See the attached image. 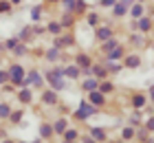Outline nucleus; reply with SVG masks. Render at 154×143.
Listing matches in <instances>:
<instances>
[{
	"label": "nucleus",
	"instance_id": "nucleus-1",
	"mask_svg": "<svg viewBox=\"0 0 154 143\" xmlns=\"http://www.w3.org/2000/svg\"><path fill=\"white\" fill-rule=\"evenodd\" d=\"M46 82L51 84V88L55 92L64 90L66 84H64V68H53V70H46Z\"/></svg>",
	"mask_w": 154,
	"mask_h": 143
},
{
	"label": "nucleus",
	"instance_id": "nucleus-2",
	"mask_svg": "<svg viewBox=\"0 0 154 143\" xmlns=\"http://www.w3.org/2000/svg\"><path fill=\"white\" fill-rule=\"evenodd\" d=\"M97 112H99V108H97V106H93V104L86 99V101H82L79 108L73 112V117H75L77 121H86L88 117H93V114H97Z\"/></svg>",
	"mask_w": 154,
	"mask_h": 143
},
{
	"label": "nucleus",
	"instance_id": "nucleus-3",
	"mask_svg": "<svg viewBox=\"0 0 154 143\" xmlns=\"http://www.w3.org/2000/svg\"><path fill=\"white\" fill-rule=\"evenodd\" d=\"M7 70H9V82H11L13 86H22L26 73H24V68L20 66V64H11V66L7 68Z\"/></svg>",
	"mask_w": 154,
	"mask_h": 143
},
{
	"label": "nucleus",
	"instance_id": "nucleus-4",
	"mask_svg": "<svg viewBox=\"0 0 154 143\" xmlns=\"http://www.w3.org/2000/svg\"><path fill=\"white\" fill-rule=\"evenodd\" d=\"M75 64L82 68V75H90V66H93V60H90L88 53H77L75 55Z\"/></svg>",
	"mask_w": 154,
	"mask_h": 143
},
{
	"label": "nucleus",
	"instance_id": "nucleus-5",
	"mask_svg": "<svg viewBox=\"0 0 154 143\" xmlns=\"http://www.w3.org/2000/svg\"><path fill=\"white\" fill-rule=\"evenodd\" d=\"M134 2H137V0H117L115 7H112V16H115L117 20H119V18H123L125 13H128V9H130V7L134 5Z\"/></svg>",
	"mask_w": 154,
	"mask_h": 143
},
{
	"label": "nucleus",
	"instance_id": "nucleus-6",
	"mask_svg": "<svg viewBox=\"0 0 154 143\" xmlns=\"http://www.w3.org/2000/svg\"><path fill=\"white\" fill-rule=\"evenodd\" d=\"M95 35H97V40H99V44H101V42H106V40L112 38L115 31H112V26H110V24H99L95 29Z\"/></svg>",
	"mask_w": 154,
	"mask_h": 143
},
{
	"label": "nucleus",
	"instance_id": "nucleus-7",
	"mask_svg": "<svg viewBox=\"0 0 154 143\" xmlns=\"http://www.w3.org/2000/svg\"><path fill=\"white\" fill-rule=\"evenodd\" d=\"M121 64H123V68H139L141 66V55L139 53H125Z\"/></svg>",
	"mask_w": 154,
	"mask_h": 143
},
{
	"label": "nucleus",
	"instance_id": "nucleus-8",
	"mask_svg": "<svg viewBox=\"0 0 154 143\" xmlns=\"http://www.w3.org/2000/svg\"><path fill=\"white\" fill-rule=\"evenodd\" d=\"M75 44V38L71 33H64V35H55V48H60V51H64V48L73 46Z\"/></svg>",
	"mask_w": 154,
	"mask_h": 143
},
{
	"label": "nucleus",
	"instance_id": "nucleus-9",
	"mask_svg": "<svg viewBox=\"0 0 154 143\" xmlns=\"http://www.w3.org/2000/svg\"><path fill=\"white\" fill-rule=\"evenodd\" d=\"M44 82H42V75L38 73V70H29V73L24 75V82H22V86H38V88Z\"/></svg>",
	"mask_w": 154,
	"mask_h": 143
},
{
	"label": "nucleus",
	"instance_id": "nucleus-10",
	"mask_svg": "<svg viewBox=\"0 0 154 143\" xmlns=\"http://www.w3.org/2000/svg\"><path fill=\"white\" fill-rule=\"evenodd\" d=\"M42 104H44V106H57V104H60V99H57V92H55L53 88H46V90H42Z\"/></svg>",
	"mask_w": 154,
	"mask_h": 143
},
{
	"label": "nucleus",
	"instance_id": "nucleus-11",
	"mask_svg": "<svg viewBox=\"0 0 154 143\" xmlns=\"http://www.w3.org/2000/svg\"><path fill=\"white\" fill-rule=\"evenodd\" d=\"M123 55H125V46L119 44V46H115L110 53H106V57H103V60H108V62H121Z\"/></svg>",
	"mask_w": 154,
	"mask_h": 143
},
{
	"label": "nucleus",
	"instance_id": "nucleus-12",
	"mask_svg": "<svg viewBox=\"0 0 154 143\" xmlns=\"http://www.w3.org/2000/svg\"><path fill=\"white\" fill-rule=\"evenodd\" d=\"M90 75H93L97 82H103L108 77V70H106L103 64H93V66H90Z\"/></svg>",
	"mask_w": 154,
	"mask_h": 143
},
{
	"label": "nucleus",
	"instance_id": "nucleus-13",
	"mask_svg": "<svg viewBox=\"0 0 154 143\" xmlns=\"http://www.w3.org/2000/svg\"><path fill=\"white\" fill-rule=\"evenodd\" d=\"M88 101L93 106H97V108H101V106H106V95L99 92V90H90L88 92Z\"/></svg>",
	"mask_w": 154,
	"mask_h": 143
},
{
	"label": "nucleus",
	"instance_id": "nucleus-14",
	"mask_svg": "<svg viewBox=\"0 0 154 143\" xmlns=\"http://www.w3.org/2000/svg\"><path fill=\"white\" fill-rule=\"evenodd\" d=\"M145 106H148V95H145V92H134V95H132V108L141 110Z\"/></svg>",
	"mask_w": 154,
	"mask_h": 143
},
{
	"label": "nucleus",
	"instance_id": "nucleus-15",
	"mask_svg": "<svg viewBox=\"0 0 154 143\" xmlns=\"http://www.w3.org/2000/svg\"><path fill=\"white\" fill-rule=\"evenodd\" d=\"M137 22H139V31H141V33H150L152 29H154V20L150 16H141Z\"/></svg>",
	"mask_w": 154,
	"mask_h": 143
},
{
	"label": "nucleus",
	"instance_id": "nucleus-16",
	"mask_svg": "<svg viewBox=\"0 0 154 143\" xmlns=\"http://www.w3.org/2000/svg\"><path fill=\"white\" fill-rule=\"evenodd\" d=\"M64 77H68V79H79V77H82V68L77 66V64L64 66Z\"/></svg>",
	"mask_w": 154,
	"mask_h": 143
},
{
	"label": "nucleus",
	"instance_id": "nucleus-17",
	"mask_svg": "<svg viewBox=\"0 0 154 143\" xmlns=\"http://www.w3.org/2000/svg\"><path fill=\"white\" fill-rule=\"evenodd\" d=\"M90 137H93L97 143H106L108 141V132L103 128H90Z\"/></svg>",
	"mask_w": 154,
	"mask_h": 143
},
{
	"label": "nucleus",
	"instance_id": "nucleus-18",
	"mask_svg": "<svg viewBox=\"0 0 154 143\" xmlns=\"http://www.w3.org/2000/svg\"><path fill=\"white\" fill-rule=\"evenodd\" d=\"M101 64L106 66L108 75H117V73H121V70H123V64L121 62H108V60H103Z\"/></svg>",
	"mask_w": 154,
	"mask_h": 143
},
{
	"label": "nucleus",
	"instance_id": "nucleus-19",
	"mask_svg": "<svg viewBox=\"0 0 154 143\" xmlns=\"http://www.w3.org/2000/svg\"><path fill=\"white\" fill-rule=\"evenodd\" d=\"M66 128H68V121H66V117L55 119V123H53V132L57 134V137H62V134L66 132Z\"/></svg>",
	"mask_w": 154,
	"mask_h": 143
},
{
	"label": "nucleus",
	"instance_id": "nucleus-20",
	"mask_svg": "<svg viewBox=\"0 0 154 143\" xmlns=\"http://www.w3.org/2000/svg\"><path fill=\"white\" fill-rule=\"evenodd\" d=\"M119 44H121V42H119V40L115 38V35H112V38H110V40L101 42V44H99V48H101V53H110V51H112L115 46H119Z\"/></svg>",
	"mask_w": 154,
	"mask_h": 143
},
{
	"label": "nucleus",
	"instance_id": "nucleus-21",
	"mask_svg": "<svg viewBox=\"0 0 154 143\" xmlns=\"http://www.w3.org/2000/svg\"><path fill=\"white\" fill-rule=\"evenodd\" d=\"M128 13L132 16V20H139L141 16H145V9H143V5H141V2H134V5H132L130 9H128Z\"/></svg>",
	"mask_w": 154,
	"mask_h": 143
},
{
	"label": "nucleus",
	"instance_id": "nucleus-22",
	"mask_svg": "<svg viewBox=\"0 0 154 143\" xmlns=\"http://www.w3.org/2000/svg\"><path fill=\"white\" fill-rule=\"evenodd\" d=\"M97 86H99V82H97L95 77H86V79L82 82V90L90 92V90H97Z\"/></svg>",
	"mask_w": 154,
	"mask_h": 143
},
{
	"label": "nucleus",
	"instance_id": "nucleus-23",
	"mask_svg": "<svg viewBox=\"0 0 154 143\" xmlns=\"http://www.w3.org/2000/svg\"><path fill=\"white\" fill-rule=\"evenodd\" d=\"M44 57H46V62H57V60H62V51H60V48H55V46H51Z\"/></svg>",
	"mask_w": 154,
	"mask_h": 143
},
{
	"label": "nucleus",
	"instance_id": "nucleus-24",
	"mask_svg": "<svg viewBox=\"0 0 154 143\" xmlns=\"http://www.w3.org/2000/svg\"><path fill=\"white\" fill-rule=\"evenodd\" d=\"M53 134H55V132H53V126H51V123H42V126H40V137H42V139L48 141Z\"/></svg>",
	"mask_w": 154,
	"mask_h": 143
},
{
	"label": "nucleus",
	"instance_id": "nucleus-25",
	"mask_svg": "<svg viewBox=\"0 0 154 143\" xmlns=\"http://www.w3.org/2000/svg\"><path fill=\"white\" fill-rule=\"evenodd\" d=\"M97 90H99V92H103V95H110V92L115 90V84H112V82H108V79H103V82H99Z\"/></svg>",
	"mask_w": 154,
	"mask_h": 143
},
{
	"label": "nucleus",
	"instance_id": "nucleus-26",
	"mask_svg": "<svg viewBox=\"0 0 154 143\" xmlns=\"http://www.w3.org/2000/svg\"><path fill=\"white\" fill-rule=\"evenodd\" d=\"M46 31L55 38V35H62V31H64V29H62L60 22H48V24H46Z\"/></svg>",
	"mask_w": 154,
	"mask_h": 143
},
{
	"label": "nucleus",
	"instance_id": "nucleus-27",
	"mask_svg": "<svg viewBox=\"0 0 154 143\" xmlns=\"http://www.w3.org/2000/svg\"><path fill=\"white\" fill-rule=\"evenodd\" d=\"M18 99H20V104H31L33 95H31V90H29V88H22V90L18 92Z\"/></svg>",
	"mask_w": 154,
	"mask_h": 143
},
{
	"label": "nucleus",
	"instance_id": "nucleus-28",
	"mask_svg": "<svg viewBox=\"0 0 154 143\" xmlns=\"http://www.w3.org/2000/svg\"><path fill=\"white\" fill-rule=\"evenodd\" d=\"M60 24H62V29H71V26L75 24L73 13H64V16H62V20H60Z\"/></svg>",
	"mask_w": 154,
	"mask_h": 143
},
{
	"label": "nucleus",
	"instance_id": "nucleus-29",
	"mask_svg": "<svg viewBox=\"0 0 154 143\" xmlns=\"http://www.w3.org/2000/svg\"><path fill=\"white\" fill-rule=\"evenodd\" d=\"M86 22L90 24V26H99V22H101V18H99V13H95V11H90L88 16H86Z\"/></svg>",
	"mask_w": 154,
	"mask_h": 143
},
{
	"label": "nucleus",
	"instance_id": "nucleus-30",
	"mask_svg": "<svg viewBox=\"0 0 154 143\" xmlns=\"http://www.w3.org/2000/svg\"><path fill=\"white\" fill-rule=\"evenodd\" d=\"M141 121H143V117H141V112L139 110H134L130 114V119H128V123L132 126V128H137V126H141Z\"/></svg>",
	"mask_w": 154,
	"mask_h": 143
},
{
	"label": "nucleus",
	"instance_id": "nucleus-31",
	"mask_svg": "<svg viewBox=\"0 0 154 143\" xmlns=\"http://www.w3.org/2000/svg\"><path fill=\"white\" fill-rule=\"evenodd\" d=\"M62 139H64V141H77V139H79V132L73 130V128H66V132L62 134Z\"/></svg>",
	"mask_w": 154,
	"mask_h": 143
},
{
	"label": "nucleus",
	"instance_id": "nucleus-32",
	"mask_svg": "<svg viewBox=\"0 0 154 143\" xmlns=\"http://www.w3.org/2000/svg\"><path fill=\"white\" fill-rule=\"evenodd\" d=\"M148 137H150V132L145 130V128H141V126H137V128H134V139H139V141H145Z\"/></svg>",
	"mask_w": 154,
	"mask_h": 143
},
{
	"label": "nucleus",
	"instance_id": "nucleus-33",
	"mask_svg": "<svg viewBox=\"0 0 154 143\" xmlns=\"http://www.w3.org/2000/svg\"><path fill=\"white\" fill-rule=\"evenodd\" d=\"M134 139V128L128 126V128H123L121 130V141H132Z\"/></svg>",
	"mask_w": 154,
	"mask_h": 143
},
{
	"label": "nucleus",
	"instance_id": "nucleus-34",
	"mask_svg": "<svg viewBox=\"0 0 154 143\" xmlns=\"http://www.w3.org/2000/svg\"><path fill=\"white\" fill-rule=\"evenodd\" d=\"M31 35H33V29H31V26H24L22 31H20L18 40H20V42H24V40H31Z\"/></svg>",
	"mask_w": 154,
	"mask_h": 143
},
{
	"label": "nucleus",
	"instance_id": "nucleus-35",
	"mask_svg": "<svg viewBox=\"0 0 154 143\" xmlns=\"http://www.w3.org/2000/svg\"><path fill=\"white\" fill-rule=\"evenodd\" d=\"M31 20L33 22H40L42 20V7H33L31 9Z\"/></svg>",
	"mask_w": 154,
	"mask_h": 143
},
{
	"label": "nucleus",
	"instance_id": "nucleus-36",
	"mask_svg": "<svg viewBox=\"0 0 154 143\" xmlns=\"http://www.w3.org/2000/svg\"><path fill=\"white\" fill-rule=\"evenodd\" d=\"M13 55H16V57H22V55H26V46L22 44V42H20V44L16 46V48H13V51H11Z\"/></svg>",
	"mask_w": 154,
	"mask_h": 143
},
{
	"label": "nucleus",
	"instance_id": "nucleus-37",
	"mask_svg": "<svg viewBox=\"0 0 154 143\" xmlns=\"http://www.w3.org/2000/svg\"><path fill=\"white\" fill-rule=\"evenodd\" d=\"M60 2L64 5L66 13H73V11H75V0H60Z\"/></svg>",
	"mask_w": 154,
	"mask_h": 143
},
{
	"label": "nucleus",
	"instance_id": "nucleus-38",
	"mask_svg": "<svg viewBox=\"0 0 154 143\" xmlns=\"http://www.w3.org/2000/svg\"><path fill=\"white\" fill-rule=\"evenodd\" d=\"M86 0H75V11L77 13H84V11H86Z\"/></svg>",
	"mask_w": 154,
	"mask_h": 143
},
{
	"label": "nucleus",
	"instance_id": "nucleus-39",
	"mask_svg": "<svg viewBox=\"0 0 154 143\" xmlns=\"http://www.w3.org/2000/svg\"><path fill=\"white\" fill-rule=\"evenodd\" d=\"M18 44H20V40H18V38H11V40H7V42H5V48H9V51H13V48H16Z\"/></svg>",
	"mask_w": 154,
	"mask_h": 143
},
{
	"label": "nucleus",
	"instance_id": "nucleus-40",
	"mask_svg": "<svg viewBox=\"0 0 154 143\" xmlns=\"http://www.w3.org/2000/svg\"><path fill=\"white\" fill-rule=\"evenodd\" d=\"M11 114V106L9 104H0V117H9Z\"/></svg>",
	"mask_w": 154,
	"mask_h": 143
},
{
	"label": "nucleus",
	"instance_id": "nucleus-41",
	"mask_svg": "<svg viewBox=\"0 0 154 143\" xmlns=\"http://www.w3.org/2000/svg\"><path fill=\"white\" fill-rule=\"evenodd\" d=\"M9 119H11V123H20V121H22V112H20V110L11 112V114H9Z\"/></svg>",
	"mask_w": 154,
	"mask_h": 143
},
{
	"label": "nucleus",
	"instance_id": "nucleus-42",
	"mask_svg": "<svg viewBox=\"0 0 154 143\" xmlns=\"http://www.w3.org/2000/svg\"><path fill=\"white\" fill-rule=\"evenodd\" d=\"M143 128H145V130H148V132H154V117H148V119H145Z\"/></svg>",
	"mask_w": 154,
	"mask_h": 143
},
{
	"label": "nucleus",
	"instance_id": "nucleus-43",
	"mask_svg": "<svg viewBox=\"0 0 154 143\" xmlns=\"http://www.w3.org/2000/svg\"><path fill=\"white\" fill-rule=\"evenodd\" d=\"M130 42H132V44H137V46H141V44H143V38H141V35H134V33H132V35H130Z\"/></svg>",
	"mask_w": 154,
	"mask_h": 143
},
{
	"label": "nucleus",
	"instance_id": "nucleus-44",
	"mask_svg": "<svg viewBox=\"0 0 154 143\" xmlns=\"http://www.w3.org/2000/svg\"><path fill=\"white\" fill-rule=\"evenodd\" d=\"M117 0H99V7H106V9H112Z\"/></svg>",
	"mask_w": 154,
	"mask_h": 143
},
{
	"label": "nucleus",
	"instance_id": "nucleus-45",
	"mask_svg": "<svg viewBox=\"0 0 154 143\" xmlns=\"http://www.w3.org/2000/svg\"><path fill=\"white\" fill-rule=\"evenodd\" d=\"M9 82V70H0V84H7Z\"/></svg>",
	"mask_w": 154,
	"mask_h": 143
},
{
	"label": "nucleus",
	"instance_id": "nucleus-46",
	"mask_svg": "<svg viewBox=\"0 0 154 143\" xmlns=\"http://www.w3.org/2000/svg\"><path fill=\"white\" fill-rule=\"evenodd\" d=\"M11 9V2L9 0H2V2H0V11H9Z\"/></svg>",
	"mask_w": 154,
	"mask_h": 143
},
{
	"label": "nucleus",
	"instance_id": "nucleus-47",
	"mask_svg": "<svg viewBox=\"0 0 154 143\" xmlns=\"http://www.w3.org/2000/svg\"><path fill=\"white\" fill-rule=\"evenodd\" d=\"M82 143H97V141L90 137V134H86V137H82Z\"/></svg>",
	"mask_w": 154,
	"mask_h": 143
},
{
	"label": "nucleus",
	"instance_id": "nucleus-48",
	"mask_svg": "<svg viewBox=\"0 0 154 143\" xmlns=\"http://www.w3.org/2000/svg\"><path fill=\"white\" fill-rule=\"evenodd\" d=\"M148 97L152 99V106H154V84L150 86V90H148Z\"/></svg>",
	"mask_w": 154,
	"mask_h": 143
},
{
	"label": "nucleus",
	"instance_id": "nucleus-49",
	"mask_svg": "<svg viewBox=\"0 0 154 143\" xmlns=\"http://www.w3.org/2000/svg\"><path fill=\"white\" fill-rule=\"evenodd\" d=\"M130 29H132V31H139V22H137V20H132V22H130Z\"/></svg>",
	"mask_w": 154,
	"mask_h": 143
},
{
	"label": "nucleus",
	"instance_id": "nucleus-50",
	"mask_svg": "<svg viewBox=\"0 0 154 143\" xmlns=\"http://www.w3.org/2000/svg\"><path fill=\"white\" fill-rule=\"evenodd\" d=\"M143 143H154V137H148V139H145Z\"/></svg>",
	"mask_w": 154,
	"mask_h": 143
},
{
	"label": "nucleus",
	"instance_id": "nucleus-51",
	"mask_svg": "<svg viewBox=\"0 0 154 143\" xmlns=\"http://www.w3.org/2000/svg\"><path fill=\"white\" fill-rule=\"evenodd\" d=\"M9 2H11V5H20L22 0H9Z\"/></svg>",
	"mask_w": 154,
	"mask_h": 143
},
{
	"label": "nucleus",
	"instance_id": "nucleus-52",
	"mask_svg": "<svg viewBox=\"0 0 154 143\" xmlns=\"http://www.w3.org/2000/svg\"><path fill=\"white\" fill-rule=\"evenodd\" d=\"M46 2H51V5H55V2H60V0H46Z\"/></svg>",
	"mask_w": 154,
	"mask_h": 143
},
{
	"label": "nucleus",
	"instance_id": "nucleus-53",
	"mask_svg": "<svg viewBox=\"0 0 154 143\" xmlns=\"http://www.w3.org/2000/svg\"><path fill=\"white\" fill-rule=\"evenodd\" d=\"M2 143H13V141H11V139H7V141H2Z\"/></svg>",
	"mask_w": 154,
	"mask_h": 143
},
{
	"label": "nucleus",
	"instance_id": "nucleus-54",
	"mask_svg": "<svg viewBox=\"0 0 154 143\" xmlns=\"http://www.w3.org/2000/svg\"><path fill=\"white\" fill-rule=\"evenodd\" d=\"M62 143H75V141H62Z\"/></svg>",
	"mask_w": 154,
	"mask_h": 143
},
{
	"label": "nucleus",
	"instance_id": "nucleus-55",
	"mask_svg": "<svg viewBox=\"0 0 154 143\" xmlns=\"http://www.w3.org/2000/svg\"><path fill=\"white\" fill-rule=\"evenodd\" d=\"M137 2H141V5H143V2H145V0H137Z\"/></svg>",
	"mask_w": 154,
	"mask_h": 143
},
{
	"label": "nucleus",
	"instance_id": "nucleus-56",
	"mask_svg": "<svg viewBox=\"0 0 154 143\" xmlns=\"http://www.w3.org/2000/svg\"><path fill=\"white\" fill-rule=\"evenodd\" d=\"M22 143H24V141H22ZM33 143H40V141H33Z\"/></svg>",
	"mask_w": 154,
	"mask_h": 143
},
{
	"label": "nucleus",
	"instance_id": "nucleus-57",
	"mask_svg": "<svg viewBox=\"0 0 154 143\" xmlns=\"http://www.w3.org/2000/svg\"><path fill=\"white\" fill-rule=\"evenodd\" d=\"M152 48H154V44H152Z\"/></svg>",
	"mask_w": 154,
	"mask_h": 143
}]
</instances>
